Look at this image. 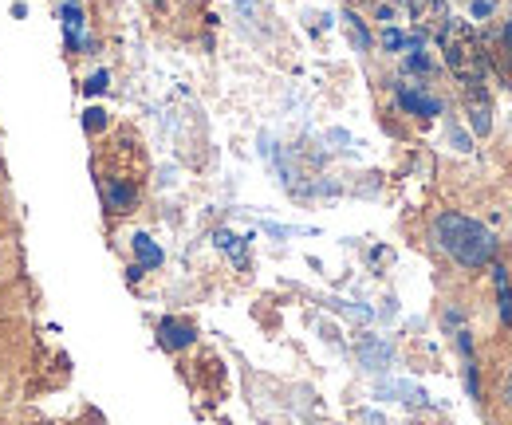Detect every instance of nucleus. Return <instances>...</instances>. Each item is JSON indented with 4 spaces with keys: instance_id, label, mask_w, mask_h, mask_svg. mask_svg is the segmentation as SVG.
Masks as SVG:
<instances>
[{
    "instance_id": "nucleus-15",
    "label": "nucleus",
    "mask_w": 512,
    "mask_h": 425,
    "mask_svg": "<svg viewBox=\"0 0 512 425\" xmlns=\"http://www.w3.org/2000/svg\"><path fill=\"white\" fill-rule=\"evenodd\" d=\"M394 4H410V0H394Z\"/></svg>"
},
{
    "instance_id": "nucleus-1",
    "label": "nucleus",
    "mask_w": 512,
    "mask_h": 425,
    "mask_svg": "<svg viewBox=\"0 0 512 425\" xmlns=\"http://www.w3.org/2000/svg\"><path fill=\"white\" fill-rule=\"evenodd\" d=\"M438 237H442V248H446L457 264H465V268H481V264H489V256H493V237H489V229L477 225L473 217L446 213V217L438 221Z\"/></svg>"
},
{
    "instance_id": "nucleus-7",
    "label": "nucleus",
    "mask_w": 512,
    "mask_h": 425,
    "mask_svg": "<svg viewBox=\"0 0 512 425\" xmlns=\"http://www.w3.org/2000/svg\"><path fill=\"white\" fill-rule=\"evenodd\" d=\"M64 24H67V44L75 48V44H79V32H83V8H79L75 0L64 4Z\"/></svg>"
},
{
    "instance_id": "nucleus-12",
    "label": "nucleus",
    "mask_w": 512,
    "mask_h": 425,
    "mask_svg": "<svg viewBox=\"0 0 512 425\" xmlns=\"http://www.w3.org/2000/svg\"><path fill=\"white\" fill-rule=\"evenodd\" d=\"M383 44H386V48H390V52H394V48H402L406 40H402V32H386V36H383Z\"/></svg>"
},
{
    "instance_id": "nucleus-6",
    "label": "nucleus",
    "mask_w": 512,
    "mask_h": 425,
    "mask_svg": "<svg viewBox=\"0 0 512 425\" xmlns=\"http://www.w3.org/2000/svg\"><path fill=\"white\" fill-rule=\"evenodd\" d=\"M162 343H166L170 351H178V347H190V343H193L190 323H178V319H166V323H162Z\"/></svg>"
},
{
    "instance_id": "nucleus-8",
    "label": "nucleus",
    "mask_w": 512,
    "mask_h": 425,
    "mask_svg": "<svg viewBox=\"0 0 512 425\" xmlns=\"http://www.w3.org/2000/svg\"><path fill=\"white\" fill-rule=\"evenodd\" d=\"M134 252H138V260H142L146 268L162 264V252H158V244L150 241V237H134Z\"/></svg>"
},
{
    "instance_id": "nucleus-14",
    "label": "nucleus",
    "mask_w": 512,
    "mask_h": 425,
    "mask_svg": "<svg viewBox=\"0 0 512 425\" xmlns=\"http://www.w3.org/2000/svg\"><path fill=\"white\" fill-rule=\"evenodd\" d=\"M501 48H505V52H509V56H505V60H509V67H512V20H509V28H505V36H501Z\"/></svg>"
},
{
    "instance_id": "nucleus-2",
    "label": "nucleus",
    "mask_w": 512,
    "mask_h": 425,
    "mask_svg": "<svg viewBox=\"0 0 512 425\" xmlns=\"http://www.w3.org/2000/svg\"><path fill=\"white\" fill-rule=\"evenodd\" d=\"M442 52H446L449 71H453L465 87L485 79V48H481V36H477L465 20H449L446 24V32H442Z\"/></svg>"
},
{
    "instance_id": "nucleus-4",
    "label": "nucleus",
    "mask_w": 512,
    "mask_h": 425,
    "mask_svg": "<svg viewBox=\"0 0 512 425\" xmlns=\"http://www.w3.org/2000/svg\"><path fill=\"white\" fill-rule=\"evenodd\" d=\"M465 111H469V122H473L477 134H489L493 130V103H489L485 83H469L465 87Z\"/></svg>"
},
{
    "instance_id": "nucleus-13",
    "label": "nucleus",
    "mask_w": 512,
    "mask_h": 425,
    "mask_svg": "<svg viewBox=\"0 0 512 425\" xmlns=\"http://www.w3.org/2000/svg\"><path fill=\"white\" fill-rule=\"evenodd\" d=\"M87 130H103V111H87Z\"/></svg>"
},
{
    "instance_id": "nucleus-5",
    "label": "nucleus",
    "mask_w": 512,
    "mask_h": 425,
    "mask_svg": "<svg viewBox=\"0 0 512 425\" xmlns=\"http://www.w3.org/2000/svg\"><path fill=\"white\" fill-rule=\"evenodd\" d=\"M398 99H402V107H406V111L426 115V119L442 111V107H438V99H430V95H422V91H414V87H402V91H398Z\"/></svg>"
},
{
    "instance_id": "nucleus-10",
    "label": "nucleus",
    "mask_w": 512,
    "mask_h": 425,
    "mask_svg": "<svg viewBox=\"0 0 512 425\" xmlns=\"http://www.w3.org/2000/svg\"><path fill=\"white\" fill-rule=\"evenodd\" d=\"M343 20H347V28H351V36H355V44H359V48H367V32L359 28V20H355V16H343Z\"/></svg>"
},
{
    "instance_id": "nucleus-3",
    "label": "nucleus",
    "mask_w": 512,
    "mask_h": 425,
    "mask_svg": "<svg viewBox=\"0 0 512 425\" xmlns=\"http://www.w3.org/2000/svg\"><path fill=\"white\" fill-rule=\"evenodd\" d=\"M410 16H414V28L426 32V36H442L449 24V8L446 0H410L406 4Z\"/></svg>"
},
{
    "instance_id": "nucleus-9",
    "label": "nucleus",
    "mask_w": 512,
    "mask_h": 425,
    "mask_svg": "<svg viewBox=\"0 0 512 425\" xmlns=\"http://www.w3.org/2000/svg\"><path fill=\"white\" fill-rule=\"evenodd\" d=\"M217 244H221V248H229L237 264H245V248L237 244V237H233V233H217Z\"/></svg>"
},
{
    "instance_id": "nucleus-11",
    "label": "nucleus",
    "mask_w": 512,
    "mask_h": 425,
    "mask_svg": "<svg viewBox=\"0 0 512 425\" xmlns=\"http://www.w3.org/2000/svg\"><path fill=\"white\" fill-rule=\"evenodd\" d=\"M107 87V71H95L91 79H87V95H99Z\"/></svg>"
}]
</instances>
